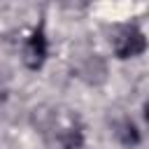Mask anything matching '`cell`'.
<instances>
[{
	"mask_svg": "<svg viewBox=\"0 0 149 149\" xmlns=\"http://www.w3.org/2000/svg\"><path fill=\"white\" fill-rule=\"evenodd\" d=\"M114 135H116V140L123 144V147H137L140 144V130H137V126L130 121V119H123V121H119L116 123V130H114Z\"/></svg>",
	"mask_w": 149,
	"mask_h": 149,
	"instance_id": "obj_3",
	"label": "cell"
},
{
	"mask_svg": "<svg viewBox=\"0 0 149 149\" xmlns=\"http://www.w3.org/2000/svg\"><path fill=\"white\" fill-rule=\"evenodd\" d=\"M47 51H49L47 35H44L42 28H37V30L28 37V42H26V47H23V63H26L30 70H40V68L44 65V61H47Z\"/></svg>",
	"mask_w": 149,
	"mask_h": 149,
	"instance_id": "obj_2",
	"label": "cell"
},
{
	"mask_svg": "<svg viewBox=\"0 0 149 149\" xmlns=\"http://www.w3.org/2000/svg\"><path fill=\"white\" fill-rule=\"evenodd\" d=\"M81 142H84V135L77 126H65L58 130V137H56L58 149H79Z\"/></svg>",
	"mask_w": 149,
	"mask_h": 149,
	"instance_id": "obj_4",
	"label": "cell"
},
{
	"mask_svg": "<svg viewBox=\"0 0 149 149\" xmlns=\"http://www.w3.org/2000/svg\"><path fill=\"white\" fill-rule=\"evenodd\" d=\"M112 49L116 58H135L147 49L144 33L135 26H121L112 37Z\"/></svg>",
	"mask_w": 149,
	"mask_h": 149,
	"instance_id": "obj_1",
	"label": "cell"
}]
</instances>
